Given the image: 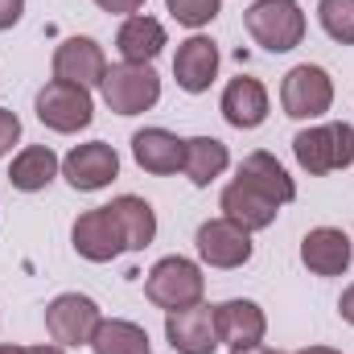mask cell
Instances as JSON below:
<instances>
[{
	"mask_svg": "<svg viewBox=\"0 0 354 354\" xmlns=\"http://www.w3.org/2000/svg\"><path fill=\"white\" fill-rule=\"evenodd\" d=\"M292 153H297V165L313 177L346 169V165H354V128L351 124L305 128V132L292 136Z\"/></svg>",
	"mask_w": 354,
	"mask_h": 354,
	"instance_id": "6da1fadb",
	"label": "cell"
},
{
	"mask_svg": "<svg viewBox=\"0 0 354 354\" xmlns=\"http://www.w3.org/2000/svg\"><path fill=\"white\" fill-rule=\"evenodd\" d=\"M99 91H103V103L115 115H140V111L157 107L161 79L149 62H120V66H107Z\"/></svg>",
	"mask_w": 354,
	"mask_h": 354,
	"instance_id": "7a4b0ae2",
	"label": "cell"
},
{
	"mask_svg": "<svg viewBox=\"0 0 354 354\" xmlns=\"http://www.w3.org/2000/svg\"><path fill=\"white\" fill-rule=\"evenodd\" d=\"M248 33L268 54H288L305 37V12L297 0H256L248 8Z\"/></svg>",
	"mask_w": 354,
	"mask_h": 354,
	"instance_id": "3957f363",
	"label": "cell"
},
{
	"mask_svg": "<svg viewBox=\"0 0 354 354\" xmlns=\"http://www.w3.org/2000/svg\"><path fill=\"white\" fill-rule=\"evenodd\" d=\"M202 292H206V276H202V268L194 264V260H185V256H165V260H157L153 272H149V280H145V297H149L153 305H161L165 313H169V309H189V305H198Z\"/></svg>",
	"mask_w": 354,
	"mask_h": 354,
	"instance_id": "277c9868",
	"label": "cell"
},
{
	"mask_svg": "<svg viewBox=\"0 0 354 354\" xmlns=\"http://www.w3.org/2000/svg\"><path fill=\"white\" fill-rule=\"evenodd\" d=\"M280 103H284V115H292V120H317L334 107V79L322 66L301 62L284 75Z\"/></svg>",
	"mask_w": 354,
	"mask_h": 354,
	"instance_id": "5b68a950",
	"label": "cell"
},
{
	"mask_svg": "<svg viewBox=\"0 0 354 354\" xmlns=\"http://www.w3.org/2000/svg\"><path fill=\"white\" fill-rule=\"evenodd\" d=\"M99 322H103L99 305L83 292H62L46 305V330L58 346H91Z\"/></svg>",
	"mask_w": 354,
	"mask_h": 354,
	"instance_id": "8992f818",
	"label": "cell"
},
{
	"mask_svg": "<svg viewBox=\"0 0 354 354\" xmlns=\"http://www.w3.org/2000/svg\"><path fill=\"white\" fill-rule=\"evenodd\" d=\"M37 120L50 128V132H79L95 120V103H91L87 87H75V83H46L37 91Z\"/></svg>",
	"mask_w": 354,
	"mask_h": 354,
	"instance_id": "52a82bcc",
	"label": "cell"
},
{
	"mask_svg": "<svg viewBox=\"0 0 354 354\" xmlns=\"http://www.w3.org/2000/svg\"><path fill=\"white\" fill-rule=\"evenodd\" d=\"M198 256L210 268H243L252 260V231L231 218H210L198 227Z\"/></svg>",
	"mask_w": 354,
	"mask_h": 354,
	"instance_id": "ba28073f",
	"label": "cell"
},
{
	"mask_svg": "<svg viewBox=\"0 0 354 354\" xmlns=\"http://www.w3.org/2000/svg\"><path fill=\"white\" fill-rule=\"evenodd\" d=\"M62 177H66L75 189L95 194V189H103V185H111V181L120 177V157H115V149L103 145V140L75 145V149L62 157Z\"/></svg>",
	"mask_w": 354,
	"mask_h": 354,
	"instance_id": "9c48e42d",
	"label": "cell"
},
{
	"mask_svg": "<svg viewBox=\"0 0 354 354\" xmlns=\"http://www.w3.org/2000/svg\"><path fill=\"white\" fill-rule=\"evenodd\" d=\"M107 75V58L99 50L95 37H66L54 50V79L58 83H75V87H99Z\"/></svg>",
	"mask_w": 354,
	"mask_h": 354,
	"instance_id": "30bf717a",
	"label": "cell"
},
{
	"mask_svg": "<svg viewBox=\"0 0 354 354\" xmlns=\"http://www.w3.org/2000/svg\"><path fill=\"white\" fill-rule=\"evenodd\" d=\"M165 338L177 354H214L218 334H214V309L202 301L189 309H169L165 313Z\"/></svg>",
	"mask_w": 354,
	"mask_h": 354,
	"instance_id": "8fae6325",
	"label": "cell"
},
{
	"mask_svg": "<svg viewBox=\"0 0 354 354\" xmlns=\"http://www.w3.org/2000/svg\"><path fill=\"white\" fill-rule=\"evenodd\" d=\"M214 334L231 351L260 346L268 334V317L256 301H223V305H214Z\"/></svg>",
	"mask_w": 354,
	"mask_h": 354,
	"instance_id": "7c38bea8",
	"label": "cell"
},
{
	"mask_svg": "<svg viewBox=\"0 0 354 354\" xmlns=\"http://www.w3.org/2000/svg\"><path fill=\"white\" fill-rule=\"evenodd\" d=\"M71 239H75V252H79L83 260H91V264H107V260H115V256L124 252V235H120L115 218L107 214V206L79 214Z\"/></svg>",
	"mask_w": 354,
	"mask_h": 354,
	"instance_id": "4fadbf2b",
	"label": "cell"
},
{
	"mask_svg": "<svg viewBox=\"0 0 354 354\" xmlns=\"http://www.w3.org/2000/svg\"><path fill=\"white\" fill-rule=\"evenodd\" d=\"M351 256H354L351 235L338 231V227H313L301 239V264L313 276H342L351 268Z\"/></svg>",
	"mask_w": 354,
	"mask_h": 354,
	"instance_id": "5bb4252c",
	"label": "cell"
},
{
	"mask_svg": "<svg viewBox=\"0 0 354 354\" xmlns=\"http://www.w3.org/2000/svg\"><path fill=\"white\" fill-rule=\"evenodd\" d=\"M174 75H177V87L189 91V95H202L210 91L214 75H218V46L210 37H189L177 46V58H174Z\"/></svg>",
	"mask_w": 354,
	"mask_h": 354,
	"instance_id": "9a60e30c",
	"label": "cell"
},
{
	"mask_svg": "<svg viewBox=\"0 0 354 354\" xmlns=\"http://www.w3.org/2000/svg\"><path fill=\"white\" fill-rule=\"evenodd\" d=\"M132 157L145 174H177L185 169V140H177L169 128H145L132 136Z\"/></svg>",
	"mask_w": 354,
	"mask_h": 354,
	"instance_id": "2e32d148",
	"label": "cell"
},
{
	"mask_svg": "<svg viewBox=\"0 0 354 354\" xmlns=\"http://www.w3.org/2000/svg\"><path fill=\"white\" fill-rule=\"evenodd\" d=\"M235 181L252 185L256 194L272 198L276 206H284V202L297 198V181L288 177V169H284L272 153H248V157L239 161V177H235Z\"/></svg>",
	"mask_w": 354,
	"mask_h": 354,
	"instance_id": "e0dca14e",
	"label": "cell"
},
{
	"mask_svg": "<svg viewBox=\"0 0 354 354\" xmlns=\"http://www.w3.org/2000/svg\"><path fill=\"white\" fill-rule=\"evenodd\" d=\"M223 115L231 128H260L268 120V91L260 79L252 75H239L231 79L223 91Z\"/></svg>",
	"mask_w": 354,
	"mask_h": 354,
	"instance_id": "ac0fdd59",
	"label": "cell"
},
{
	"mask_svg": "<svg viewBox=\"0 0 354 354\" xmlns=\"http://www.w3.org/2000/svg\"><path fill=\"white\" fill-rule=\"evenodd\" d=\"M107 214L115 218V227H120V235H124V252H145V248L157 239V214H153V206H149L145 198L124 194V198H115V202L107 206Z\"/></svg>",
	"mask_w": 354,
	"mask_h": 354,
	"instance_id": "d6986e66",
	"label": "cell"
},
{
	"mask_svg": "<svg viewBox=\"0 0 354 354\" xmlns=\"http://www.w3.org/2000/svg\"><path fill=\"white\" fill-rule=\"evenodd\" d=\"M276 214H280V206L264 194H256L252 185H243V181H231L223 189V218L239 223L243 231H264V227L276 223Z\"/></svg>",
	"mask_w": 354,
	"mask_h": 354,
	"instance_id": "ffe728a7",
	"label": "cell"
},
{
	"mask_svg": "<svg viewBox=\"0 0 354 354\" xmlns=\"http://www.w3.org/2000/svg\"><path fill=\"white\" fill-rule=\"evenodd\" d=\"M115 50L124 54V62H153L165 50V25L157 17L132 12L115 33Z\"/></svg>",
	"mask_w": 354,
	"mask_h": 354,
	"instance_id": "44dd1931",
	"label": "cell"
},
{
	"mask_svg": "<svg viewBox=\"0 0 354 354\" xmlns=\"http://www.w3.org/2000/svg\"><path fill=\"white\" fill-rule=\"evenodd\" d=\"M58 169H62V161L54 157L50 145H29V149H21V153L12 157V165H8V181H12V189L37 194V189H46V185L58 177Z\"/></svg>",
	"mask_w": 354,
	"mask_h": 354,
	"instance_id": "7402d4cb",
	"label": "cell"
},
{
	"mask_svg": "<svg viewBox=\"0 0 354 354\" xmlns=\"http://www.w3.org/2000/svg\"><path fill=\"white\" fill-rule=\"evenodd\" d=\"M227 165H231V153H227L223 140H214V136H194V140H185V174H189V181H194L198 189H206Z\"/></svg>",
	"mask_w": 354,
	"mask_h": 354,
	"instance_id": "603a6c76",
	"label": "cell"
},
{
	"mask_svg": "<svg viewBox=\"0 0 354 354\" xmlns=\"http://www.w3.org/2000/svg\"><path fill=\"white\" fill-rule=\"evenodd\" d=\"M91 351L95 354H153V346H149V334L136 322L111 317V322H99V330L91 338Z\"/></svg>",
	"mask_w": 354,
	"mask_h": 354,
	"instance_id": "cb8c5ba5",
	"label": "cell"
},
{
	"mask_svg": "<svg viewBox=\"0 0 354 354\" xmlns=\"http://www.w3.org/2000/svg\"><path fill=\"white\" fill-rule=\"evenodd\" d=\"M317 17H322V29L334 41L354 46V0H322L317 4Z\"/></svg>",
	"mask_w": 354,
	"mask_h": 354,
	"instance_id": "d4e9b609",
	"label": "cell"
},
{
	"mask_svg": "<svg viewBox=\"0 0 354 354\" xmlns=\"http://www.w3.org/2000/svg\"><path fill=\"white\" fill-rule=\"evenodd\" d=\"M223 0H165V8L174 12V21H181L185 29H202L218 17Z\"/></svg>",
	"mask_w": 354,
	"mask_h": 354,
	"instance_id": "484cf974",
	"label": "cell"
},
{
	"mask_svg": "<svg viewBox=\"0 0 354 354\" xmlns=\"http://www.w3.org/2000/svg\"><path fill=\"white\" fill-rule=\"evenodd\" d=\"M21 140V120L8 111V107H0V157L4 153H12V145Z\"/></svg>",
	"mask_w": 354,
	"mask_h": 354,
	"instance_id": "4316f807",
	"label": "cell"
},
{
	"mask_svg": "<svg viewBox=\"0 0 354 354\" xmlns=\"http://www.w3.org/2000/svg\"><path fill=\"white\" fill-rule=\"evenodd\" d=\"M25 12V0H0V29H12Z\"/></svg>",
	"mask_w": 354,
	"mask_h": 354,
	"instance_id": "83f0119b",
	"label": "cell"
},
{
	"mask_svg": "<svg viewBox=\"0 0 354 354\" xmlns=\"http://www.w3.org/2000/svg\"><path fill=\"white\" fill-rule=\"evenodd\" d=\"M95 4H99L103 12H120V17H132V12H136L145 0H95Z\"/></svg>",
	"mask_w": 354,
	"mask_h": 354,
	"instance_id": "f1b7e54d",
	"label": "cell"
},
{
	"mask_svg": "<svg viewBox=\"0 0 354 354\" xmlns=\"http://www.w3.org/2000/svg\"><path fill=\"white\" fill-rule=\"evenodd\" d=\"M338 313H342V322H351V326H354V284L342 292V301H338Z\"/></svg>",
	"mask_w": 354,
	"mask_h": 354,
	"instance_id": "f546056e",
	"label": "cell"
},
{
	"mask_svg": "<svg viewBox=\"0 0 354 354\" xmlns=\"http://www.w3.org/2000/svg\"><path fill=\"white\" fill-rule=\"evenodd\" d=\"M231 354H280V351H272V346L260 342V346H243V351H231Z\"/></svg>",
	"mask_w": 354,
	"mask_h": 354,
	"instance_id": "4dcf8cb0",
	"label": "cell"
},
{
	"mask_svg": "<svg viewBox=\"0 0 354 354\" xmlns=\"http://www.w3.org/2000/svg\"><path fill=\"white\" fill-rule=\"evenodd\" d=\"M25 354H66L62 346H29Z\"/></svg>",
	"mask_w": 354,
	"mask_h": 354,
	"instance_id": "1f68e13d",
	"label": "cell"
},
{
	"mask_svg": "<svg viewBox=\"0 0 354 354\" xmlns=\"http://www.w3.org/2000/svg\"><path fill=\"white\" fill-rule=\"evenodd\" d=\"M297 354H342V351H334V346H309V351H297Z\"/></svg>",
	"mask_w": 354,
	"mask_h": 354,
	"instance_id": "d6a6232c",
	"label": "cell"
},
{
	"mask_svg": "<svg viewBox=\"0 0 354 354\" xmlns=\"http://www.w3.org/2000/svg\"><path fill=\"white\" fill-rule=\"evenodd\" d=\"M0 354H25L21 346H0Z\"/></svg>",
	"mask_w": 354,
	"mask_h": 354,
	"instance_id": "836d02e7",
	"label": "cell"
}]
</instances>
